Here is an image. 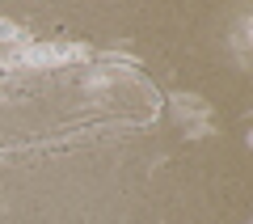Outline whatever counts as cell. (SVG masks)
Wrapping results in <instances>:
<instances>
[{"instance_id": "6da1fadb", "label": "cell", "mask_w": 253, "mask_h": 224, "mask_svg": "<svg viewBox=\"0 0 253 224\" xmlns=\"http://www.w3.org/2000/svg\"><path fill=\"white\" fill-rule=\"evenodd\" d=\"M59 59H84V47H30L21 63H59Z\"/></svg>"}, {"instance_id": "7a4b0ae2", "label": "cell", "mask_w": 253, "mask_h": 224, "mask_svg": "<svg viewBox=\"0 0 253 224\" xmlns=\"http://www.w3.org/2000/svg\"><path fill=\"white\" fill-rule=\"evenodd\" d=\"M0 38H21V26H13V21H0Z\"/></svg>"}]
</instances>
